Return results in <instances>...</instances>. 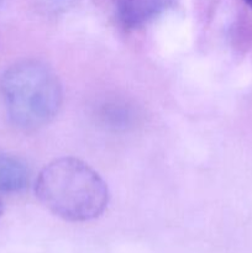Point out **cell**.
<instances>
[{"instance_id":"cell-1","label":"cell","mask_w":252,"mask_h":253,"mask_svg":"<svg viewBox=\"0 0 252 253\" xmlns=\"http://www.w3.org/2000/svg\"><path fill=\"white\" fill-rule=\"evenodd\" d=\"M40 202L57 216L74 222L96 219L109 204V189L90 166L62 157L44 166L36 180Z\"/></svg>"},{"instance_id":"cell-2","label":"cell","mask_w":252,"mask_h":253,"mask_svg":"<svg viewBox=\"0 0 252 253\" xmlns=\"http://www.w3.org/2000/svg\"><path fill=\"white\" fill-rule=\"evenodd\" d=\"M0 93L10 121L22 130L48 124L63 99L58 76L51 67L35 59L9 67L0 78Z\"/></svg>"},{"instance_id":"cell-3","label":"cell","mask_w":252,"mask_h":253,"mask_svg":"<svg viewBox=\"0 0 252 253\" xmlns=\"http://www.w3.org/2000/svg\"><path fill=\"white\" fill-rule=\"evenodd\" d=\"M170 0H118V14L126 27L142 26L167 9Z\"/></svg>"},{"instance_id":"cell-4","label":"cell","mask_w":252,"mask_h":253,"mask_svg":"<svg viewBox=\"0 0 252 253\" xmlns=\"http://www.w3.org/2000/svg\"><path fill=\"white\" fill-rule=\"evenodd\" d=\"M30 172L17 157L0 152V192L19 193L26 189Z\"/></svg>"},{"instance_id":"cell-5","label":"cell","mask_w":252,"mask_h":253,"mask_svg":"<svg viewBox=\"0 0 252 253\" xmlns=\"http://www.w3.org/2000/svg\"><path fill=\"white\" fill-rule=\"evenodd\" d=\"M245 2H246V4L252 9V0H245Z\"/></svg>"},{"instance_id":"cell-6","label":"cell","mask_w":252,"mask_h":253,"mask_svg":"<svg viewBox=\"0 0 252 253\" xmlns=\"http://www.w3.org/2000/svg\"><path fill=\"white\" fill-rule=\"evenodd\" d=\"M2 210H4V208H2V203H1V200H0V216H1V214H2Z\"/></svg>"}]
</instances>
